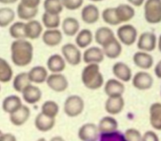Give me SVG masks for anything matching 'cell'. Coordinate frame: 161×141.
<instances>
[{
  "mask_svg": "<svg viewBox=\"0 0 161 141\" xmlns=\"http://www.w3.org/2000/svg\"><path fill=\"white\" fill-rule=\"evenodd\" d=\"M126 141H142V135L137 129L134 128H128L124 133Z\"/></svg>",
  "mask_w": 161,
  "mask_h": 141,
  "instance_id": "cell-42",
  "label": "cell"
},
{
  "mask_svg": "<svg viewBox=\"0 0 161 141\" xmlns=\"http://www.w3.org/2000/svg\"><path fill=\"white\" fill-rule=\"evenodd\" d=\"M89 1H92V2L97 3V2H101V1H103V0H89Z\"/></svg>",
  "mask_w": 161,
  "mask_h": 141,
  "instance_id": "cell-53",
  "label": "cell"
},
{
  "mask_svg": "<svg viewBox=\"0 0 161 141\" xmlns=\"http://www.w3.org/2000/svg\"><path fill=\"white\" fill-rule=\"evenodd\" d=\"M41 0H21V3L24 5L25 7H27L29 8L36 9L38 8L39 5L40 3Z\"/></svg>",
  "mask_w": 161,
  "mask_h": 141,
  "instance_id": "cell-45",
  "label": "cell"
},
{
  "mask_svg": "<svg viewBox=\"0 0 161 141\" xmlns=\"http://www.w3.org/2000/svg\"><path fill=\"white\" fill-rule=\"evenodd\" d=\"M112 73L116 79L122 82H129L132 80V69L127 64L122 62H116L112 67Z\"/></svg>",
  "mask_w": 161,
  "mask_h": 141,
  "instance_id": "cell-14",
  "label": "cell"
},
{
  "mask_svg": "<svg viewBox=\"0 0 161 141\" xmlns=\"http://www.w3.org/2000/svg\"><path fill=\"white\" fill-rule=\"evenodd\" d=\"M30 115V109L25 105H22L18 111L10 114V121L15 126H21L28 122Z\"/></svg>",
  "mask_w": 161,
  "mask_h": 141,
  "instance_id": "cell-19",
  "label": "cell"
},
{
  "mask_svg": "<svg viewBox=\"0 0 161 141\" xmlns=\"http://www.w3.org/2000/svg\"><path fill=\"white\" fill-rule=\"evenodd\" d=\"M18 0H0V3L8 5V4H14L18 2Z\"/></svg>",
  "mask_w": 161,
  "mask_h": 141,
  "instance_id": "cell-49",
  "label": "cell"
},
{
  "mask_svg": "<svg viewBox=\"0 0 161 141\" xmlns=\"http://www.w3.org/2000/svg\"><path fill=\"white\" fill-rule=\"evenodd\" d=\"M154 73L156 77L159 79H161V59L156 63L154 68Z\"/></svg>",
  "mask_w": 161,
  "mask_h": 141,
  "instance_id": "cell-47",
  "label": "cell"
},
{
  "mask_svg": "<svg viewBox=\"0 0 161 141\" xmlns=\"http://www.w3.org/2000/svg\"><path fill=\"white\" fill-rule=\"evenodd\" d=\"M114 32L108 27H100L96 31L95 35H94V39L96 42L98 43L100 46H103V45L106 44L108 41L114 38Z\"/></svg>",
  "mask_w": 161,
  "mask_h": 141,
  "instance_id": "cell-31",
  "label": "cell"
},
{
  "mask_svg": "<svg viewBox=\"0 0 161 141\" xmlns=\"http://www.w3.org/2000/svg\"><path fill=\"white\" fill-rule=\"evenodd\" d=\"M100 141H126L124 134L120 132L114 131L112 133H101Z\"/></svg>",
  "mask_w": 161,
  "mask_h": 141,
  "instance_id": "cell-41",
  "label": "cell"
},
{
  "mask_svg": "<svg viewBox=\"0 0 161 141\" xmlns=\"http://www.w3.org/2000/svg\"><path fill=\"white\" fill-rule=\"evenodd\" d=\"M30 84H32V83L29 78L28 73H20L13 79V88L18 92L21 93L26 87Z\"/></svg>",
  "mask_w": 161,
  "mask_h": 141,
  "instance_id": "cell-33",
  "label": "cell"
},
{
  "mask_svg": "<svg viewBox=\"0 0 161 141\" xmlns=\"http://www.w3.org/2000/svg\"><path fill=\"white\" fill-rule=\"evenodd\" d=\"M102 18L103 21L109 25L115 26L120 24V22L116 17L115 8L108 7V8L104 9L102 12Z\"/></svg>",
  "mask_w": 161,
  "mask_h": 141,
  "instance_id": "cell-40",
  "label": "cell"
},
{
  "mask_svg": "<svg viewBox=\"0 0 161 141\" xmlns=\"http://www.w3.org/2000/svg\"><path fill=\"white\" fill-rule=\"evenodd\" d=\"M144 5L145 21L152 24L161 22V0H146Z\"/></svg>",
  "mask_w": 161,
  "mask_h": 141,
  "instance_id": "cell-3",
  "label": "cell"
},
{
  "mask_svg": "<svg viewBox=\"0 0 161 141\" xmlns=\"http://www.w3.org/2000/svg\"><path fill=\"white\" fill-rule=\"evenodd\" d=\"M58 112H59V106L58 103L53 100H47L43 103L40 113H42L47 117L55 118Z\"/></svg>",
  "mask_w": 161,
  "mask_h": 141,
  "instance_id": "cell-38",
  "label": "cell"
},
{
  "mask_svg": "<svg viewBox=\"0 0 161 141\" xmlns=\"http://www.w3.org/2000/svg\"><path fill=\"white\" fill-rule=\"evenodd\" d=\"M133 61L137 67L144 70L151 69L154 65L153 57L148 52H141V51L134 54L133 56Z\"/></svg>",
  "mask_w": 161,
  "mask_h": 141,
  "instance_id": "cell-16",
  "label": "cell"
},
{
  "mask_svg": "<svg viewBox=\"0 0 161 141\" xmlns=\"http://www.w3.org/2000/svg\"><path fill=\"white\" fill-rule=\"evenodd\" d=\"M99 133L97 125L86 123L80 127L77 136L81 141H97L99 138Z\"/></svg>",
  "mask_w": 161,
  "mask_h": 141,
  "instance_id": "cell-10",
  "label": "cell"
},
{
  "mask_svg": "<svg viewBox=\"0 0 161 141\" xmlns=\"http://www.w3.org/2000/svg\"><path fill=\"white\" fill-rule=\"evenodd\" d=\"M21 98L16 95H10L6 97L2 103V108L7 114H11L22 106Z\"/></svg>",
  "mask_w": 161,
  "mask_h": 141,
  "instance_id": "cell-25",
  "label": "cell"
},
{
  "mask_svg": "<svg viewBox=\"0 0 161 141\" xmlns=\"http://www.w3.org/2000/svg\"><path fill=\"white\" fill-rule=\"evenodd\" d=\"M157 37L156 34L151 32H145L139 35L137 39V48L141 52H153L157 46Z\"/></svg>",
  "mask_w": 161,
  "mask_h": 141,
  "instance_id": "cell-7",
  "label": "cell"
},
{
  "mask_svg": "<svg viewBox=\"0 0 161 141\" xmlns=\"http://www.w3.org/2000/svg\"><path fill=\"white\" fill-rule=\"evenodd\" d=\"M50 141H66L64 139H63L62 136H54L52 137V139H50Z\"/></svg>",
  "mask_w": 161,
  "mask_h": 141,
  "instance_id": "cell-50",
  "label": "cell"
},
{
  "mask_svg": "<svg viewBox=\"0 0 161 141\" xmlns=\"http://www.w3.org/2000/svg\"><path fill=\"white\" fill-rule=\"evenodd\" d=\"M125 101L123 96L108 97L105 102L104 108L110 115H117L123 111Z\"/></svg>",
  "mask_w": 161,
  "mask_h": 141,
  "instance_id": "cell-15",
  "label": "cell"
},
{
  "mask_svg": "<svg viewBox=\"0 0 161 141\" xmlns=\"http://www.w3.org/2000/svg\"><path fill=\"white\" fill-rule=\"evenodd\" d=\"M23 100L26 103L34 105L40 101L42 98V91L37 86L30 84L26 87L24 91L21 92Z\"/></svg>",
  "mask_w": 161,
  "mask_h": 141,
  "instance_id": "cell-17",
  "label": "cell"
},
{
  "mask_svg": "<svg viewBox=\"0 0 161 141\" xmlns=\"http://www.w3.org/2000/svg\"><path fill=\"white\" fill-rule=\"evenodd\" d=\"M3 134V132L1 131V130H0V137H1V136H2Z\"/></svg>",
  "mask_w": 161,
  "mask_h": 141,
  "instance_id": "cell-54",
  "label": "cell"
},
{
  "mask_svg": "<svg viewBox=\"0 0 161 141\" xmlns=\"http://www.w3.org/2000/svg\"><path fill=\"white\" fill-rule=\"evenodd\" d=\"M142 141H159V136L155 132L147 131L142 136Z\"/></svg>",
  "mask_w": 161,
  "mask_h": 141,
  "instance_id": "cell-44",
  "label": "cell"
},
{
  "mask_svg": "<svg viewBox=\"0 0 161 141\" xmlns=\"http://www.w3.org/2000/svg\"><path fill=\"white\" fill-rule=\"evenodd\" d=\"M149 122L154 129L161 131V103H154L149 108Z\"/></svg>",
  "mask_w": 161,
  "mask_h": 141,
  "instance_id": "cell-27",
  "label": "cell"
},
{
  "mask_svg": "<svg viewBox=\"0 0 161 141\" xmlns=\"http://www.w3.org/2000/svg\"><path fill=\"white\" fill-rule=\"evenodd\" d=\"M42 23L47 29H55L61 24V18L59 15L51 14L44 12L42 16Z\"/></svg>",
  "mask_w": 161,
  "mask_h": 141,
  "instance_id": "cell-37",
  "label": "cell"
},
{
  "mask_svg": "<svg viewBox=\"0 0 161 141\" xmlns=\"http://www.w3.org/2000/svg\"><path fill=\"white\" fill-rule=\"evenodd\" d=\"M10 57L15 66L25 67L32 62L33 58V46L25 39L15 40L10 46Z\"/></svg>",
  "mask_w": 161,
  "mask_h": 141,
  "instance_id": "cell-1",
  "label": "cell"
},
{
  "mask_svg": "<svg viewBox=\"0 0 161 141\" xmlns=\"http://www.w3.org/2000/svg\"><path fill=\"white\" fill-rule=\"evenodd\" d=\"M66 65L63 57L58 54L51 55L47 61V69L52 73H61L66 69Z\"/></svg>",
  "mask_w": 161,
  "mask_h": 141,
  "instance_id": "cell-21",
  "label": "cell"
},
{
  "mask_svg": "<svg viewBox=\"0 0 161 141\" xmlns=\"http://www.w3.org/2000/svg\"><path fill=\"white\" fill-rule=\"evenodd\" d=\"M125 89L123 82L117 79H109L104 84V92L108 97L123 96Z\"/></svg>",
  "mask_w": 161,
  "mask_h": 141,
  "instance_id": "cell-13",
  "label": "cell"
},
{
  "mask_svg": "<svg viewBox=\"0 0 161 141\" xmlns=\"http://www.w3.org/2000/svg\"><path fill=\"white\" fill-rule=\"evenodd\" d=\"M62 56L66 63L72 66H78L82 60V55L80 53V48L74 43H66L61 48Z\"/></svg>",
  "mask_w": 161,
  "mask_h": 141,
  "instance_id": "cell-5",
  "label": "cell"
},
{
  "mask_svg": "<svg viewBox=\"0 0 161 141\" xmlns=\"http://www.w3.org/2000/svg\"><path fill=\"white\" fill-rule=\"evenodd\" d=\"M28 75H29L31 83L39 84L46 82L48 77V72H47V69L44 66H36L32 67L29 70V72H28Z\"/></svg>",
  "mask_w": 161,
  "mask_h": 141,
  "instance_id": "cell-24",
  "label": "cell"
},
{
  "mask_svg": "<svg viewBox=\"0 0 161 141\" xmlns=\"http://www.w3.org/2000/svg\"><path fill=\"white\" fill-rule=\"evenodd\" d=\"M128 3L131 4V5L134 6V7H140L143 5L145 3V0H127Z\"/></svg>",
  "mask_w": 161,
  "mask_h": 141,
  "instance_id": "cell-48",
  "label": "cell"
},
{
  "mask_svg": "<svg viewBox=\"0 0 161 141\" xmlns=\"http://www.w3.org/2000/svg\"><path fill=\"white\" fill-rule=\"evenodd\" d=\"M117 37L121 43L131 46L137 40V30L132 24H124L117 29Z\"/></svg>",
  "mask_w": 161,
  "mask_h": 141,
  "instance_id": "cell-6",
  "label": "cell"
},
{
  "mask_svg": "<svg viewBox=\"0 0 161 141\" xmlns=\"http://www.w3.org/2000/svg\"><path fill=\"white\" fill-rule=\"evenodd\" d=\"M154 80L153 76L145 71L137 72L132 78L133 86L140 91H146L153 87Z\"/></svg>",
  "mask_w": 161,
  "mask_h": 141,
  "instance_id": "cell-9",
  "label": "cell"
},
{
  "mask_svg": "<svg viewBox=\"0 0 161 141\" xmlns=\"http://www.w3.org/2000/svg\"><path fill=\"white\" fill-rule=\"evenodd\" d=\"M0 141H17V138L12 133H3L0 137Z\"/></svg>",
  "mask_w": 161,
  "mask_h": 141,
  "instance_id": "cell-46",
  "label": "cell"
},
{
  "mask_svg": "<svg viewBox=\"0 0 161 141\" xmlns=\"http://www.w3.org/2000/svg\"><path fill=\"white\" fill-rule=\"evenodd\" d=\"M43 34V25L36 20H31L25 23L26 39L36 40Z\"/></svg>",
  "mask_w": 161,
  "mask_h": 141,
  "instance_id": "cell-26",
  "label": "cell"
},
{
  "mask_svg": "<svg viewBox=\"0 0 161 141\" xmlns=\"http://www.w3.org/2000/svg\"><path fill=\"white\" fill-rule=\"evenodd\" d=\"M9 33L14 40H26L25 23L22 21L14 22L9 28Z\"/></svg>",
  "mask_w": 161,
  "mask_h": 141,
  "instance_id": "cell-34",
  "label": "cell"
},
{
  "mask_svg": "<svg viewBox=\"0 0 161 141\" xmlns=\"http://www.w3.org/2000/svg\"><path fill=\"white\" fill-rule=\"evenodd\" d=\"M157 46H158V49H159V52L161 53V35H159V39H158V41H157Z\"/></svg>",
  "mask_w": 161,
  "mask_h": 141,
  "instance_id": "cell-51",
  "label": "cell"
},
{
  "mask_svg": "<svg viewBox=\"0 0 161 141\" xmlns=\"http://www.w3.org/2000/svg\"><path fill=\"white\" fill-rule=\"evenodd\" d=\"M15 19V12L10 7L0 8V27L6 28L13 24Z\"/></svg>",
  "mask_w": 161,
  "mask_h": 141,
  "instance_id": "cell-36",
  "label": "cell"
},
{
  "mask_svg": "<svg viewBox=\"0 0 161 141\" xmlns=\"http://www.w3.org/2000/svg\"><path fill=\"white\" fill-rule=\"evenodd\" d=\"M63 32L67 36H74L80 31V23L76 18L68 17L62 23Z\"/></svg>",
  "mask_w": 161,
  "mask_h": 141,
  "instance_id": "cell-28",
  "label": "cell"
},
{
  "mask_svg": "<svg viewBox=\"0 0 161 141\" xmlns=\"http://www.w3.org/2000/svg\"><path fill=\"white\" fill-rule=\"evenodd\" d=\"M80 16H81V20L86 24H95L100 19V10L97 6L93 4H89L83 7Z\"/></svg>",
  "mask_w": 161,
  "mask_h": 141,
  "instance_id": "cell-18",
  "label": "cell"
},
{
  "mask_svg": "<svg viewBox=\"0 0 161 141\" xmlns=\"http://www.w3.org/2000/svg\"><path fill=\"white\" fill-rule=\"evenodd\" d=\"M63 8L62 0H44V9L46 13L59 15Z\"/></svg>",
  "mask_w": 161,
  "mask_h": 141,
  "instance_id": "cell-39",
  "label": "cell"
},
{
  "mask_svg": "<svg viewBox=\"0 0 161 141\" xmlns=\"http://www.w3.org/2000/svg\"><path fill=\"white\" fill-rule=\"evenodd\" d=\"M102 50L105 57L110 59H116L122 54L123 47H122V43L116 37H114L102 46Z\"/></svg>",
  "mask_w": 161,
  "mask_h": 141,
  "instance_id": "cell-12",
  "label": "cell"
},
{
  "mask_svg": "<svg viewBox=\"0 0 161 141\" xmlns=\"http://www.w3.org/2000/svg\"><path fill=\"white\" fill-rule=\"evenodd\" d=\"M36 141H47V139H46L45 138H43V137H41V138H40V139H37Z\"/></svg>",
  "mask_w": 161,
  "mask_h": 141,
  "instance_id": "cell-52",
  "label": "cell"
},
{
  "mask_svg": "<svg viewBox=\"0 0 161 141\" xmlns=\"http://www.w3.org/2000/svg\"><path fill=\"white\" fill-rule=\"evenodd\" d=\"M105 58L102 48L99 46L88 47L83 53L82 59L86 64H98L101 63Z\"/></svg>",
  "mask_w": 161,
  "mask_h": 141,
  "instance_id": "cell-11",
  "label": "cell"
},
{
  "mask_svg": "<svg viewBox=\"0 0 161 141\" xmlns=\"http://www.w3.org/2000/svg\"><path fill=\"white\" fill-rule=\"evenodd\" d=\"M63 33L58 29H47L42 34V40L45 45L50 47L58 46L63 40Z\"/></svg>",
  "mask_w": 161,
  "mask_h": 141,
  "instance_id": "cell-20",
  "label": "cell"
},
{
  "mask_svg": "<svg viewBox=\"0 0 161 141\" xmlns=\"http://www.w3.org/2000/svg\"><path fill=\"white\" fill-rule=\"evenodd\" d=\"M1 88H1V84H0V91H1Z\"/></svg>",
  "mask_w": 161,
  "mask_h": 141,
  "instance_id": "cell-55",
  "label": "cell"
},
{
  "mask_svg": "<svg viewBox=\"0 0 161 141\" xmlns=\"http://www.w3.org/2000/svg\"><path fill=\"white\" fill-rule=\"evenodd\" d=\"M81 81L89 90H97L104 85V79L98 64H88L81 72Z\"/></svg>",
  "mask_w": 161,
  "mask_h": 141,
  "instance_id": "cell-2",
  "label": "cell"
},
{
  "mask_svg": "<svg viewBox=\"0 0 161 141\" xmlns=\"http://www.w3.org/2000/svg\"><path fill=\"white\" fill-rule=\"evenodd\" d=\"M14 72L10 63L0 57V83H8L13 79Z\"/></svg>",
  "mask_w": 161,
  "mask_h": 141,
  "instance_id": "cell-32",
  "label": "cell"
},
{
  "mask_svg": "<svg viewBox=\"0 0 161 141\" xmlns=\"http://www.w3.org/2000/svg\"><path fill=\"white\" fill-rule=\"evenodd\" d=\"M63 7L68 10H76L80 8L84 0H62Z\"/></svg>",
  "mask_w": 161,
  "mask_h": 141,
  "instance_id": "cell-43",
  "label": "cell"
},
{
  "mask_svg": "<svg viewBox=\"0 0 161 141\" xmlns=\"http://www.w3.org/2000/svg\"><path fill=\"white\" fill-rule=\"evenodd\" d=\"M98 130L100 133H108L117 131L119 127L117 120L111 116H105L99 122Z\"/></svg>",
  "mask_w": 161,
  "mask_h": 141,
  "instance_id": "cell-30",
  "label": "cell"
},
{
  "mask_svg": "<svg viewBox=\"0 0 161 141\" xmlns=\"http://www.w3.org/2000/svg\"><path fill=\"white\" fill-rule=\"evenodd\" d=\"M47 87L55 92H63L69 87L67 78L62 73H52L46 80Z\"/></svg>",
  "mask_w": 161,
  "mask_h": 141,
  "instance_id": "cell-8",
  "label": "cell"
},
{
  "mask_svg": "<svg viewBox=\"0 0 161 141\" xmlns=\"http://www.w3.org/2000/svg\"><path fill=\"white\" fill-rule=\"evenodd\" d=\"M85 109V102L83 99L77 95L68 96L64 102L63 110L68 117H76L82 114Z\"/></svg>",
  "mask_w": 161,
  "mask_h": 141,
  "instance_id": "cell-4",
  "label": "cell"
},
{
  "mask_svg": "<svg viewBox=\"0 0 161 141\" xmlns=\"http://www.w3.org/2000/svg\"><path fill=\"white\" fill-rule=\"evenodd\" d=\"M115 8V14L119 21L121 23L128 22L134 18L135 15V10L128 4H119Z\"/></svg>",
  "mask_w": 161,
  "mask_h": 141,
  "instance_id": "cell-22",
  "label": "cell"
},
{
  "mask_svg": "<svg viewBox=\"0 0 161 141\" xmlns=\"http://www.w3.org/2000/svg\"><path fill=\"white\" fill-rule=\"evenodd\" d=\"M38 12V8H29V7H25L24 5H22L21 3H19L18 7H17V14H18V17L21 20H23V21H31V20H33V18L37 15Z\"/></svg>",
  "mask_w": 161,
  "mask_h": 141,
  "instance_id": "cell-35",
  "label": "cell"
},
{
  "mask_svg": "<svg viewBox=\"0 0 161 141\" xmlns=\"http://www.w3.org/2000/svg\"><path fill=\"white\" fill-rule=\"evenodd\" d=\"M92 41H93V34L88 29H81L76 35V45L80 49L88 48Z\"/></svg>",
  "mask_w": 161,
  "mask_h": 141,
  "instance_id": "cell-29",
  "label": "cell"
},
{
  "mask_svg": "<svg viewBox=\"0 0 161 141\" xmlns=\"http://www.w3.org/2000/svg\"><path fill=\"white\" fill-rule=\"evenodd\" d=\"M34 125H35L36 128L40 132L47 133L54 128L55 125V118L47 117L42 113H40L36 117Z\"/></svg>",
  "mask_w": 161,
  "mask_h": 141,
  "instance_id": "cell-23",
  "label": "cell"
}]
</instances>
